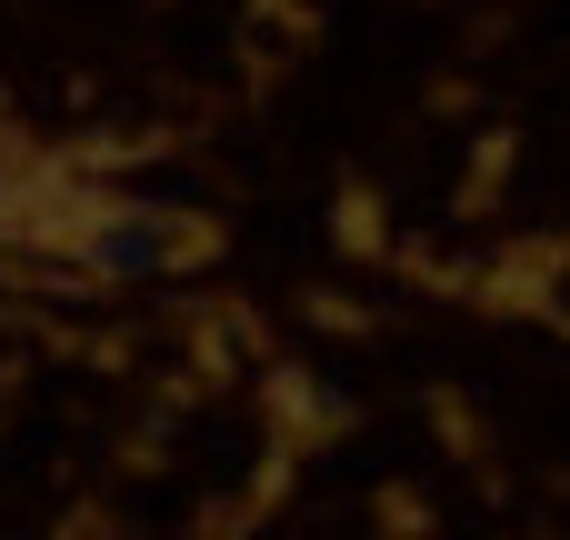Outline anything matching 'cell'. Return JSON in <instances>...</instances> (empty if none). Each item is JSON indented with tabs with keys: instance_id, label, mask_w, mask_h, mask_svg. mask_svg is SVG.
I'll return each instance as SVG.
<instances>
[{
	"instance_id": "1",
	"label": "cell",
	"mask_w": 570,
	"mask_h": 540,
	"mask_svg": "<svg viewBox=\"0 0 570 540\" xmlns=\"http://www.w3.org/2000/svg\"><path fill=\"white\" fill-rule=\"evenodd\" d=\"M70 251H80L90 271H110V281H150V271H170V261L190 251V220L110 200V210H90V220H80V240H70Z\"/></svg>"
}]
</instances>
